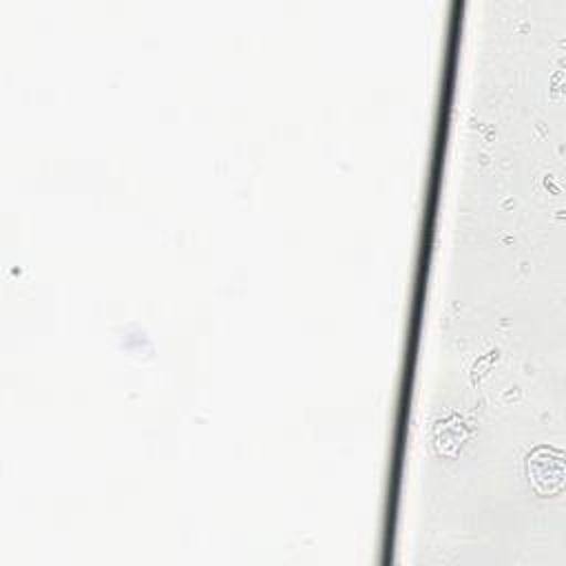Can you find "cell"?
<instances>
[{"label": "cell", "instance_id": "6da1fadb", "mask_svg": "<svg viewBox=\"0 0 566 566\" xmlns=\"http://www.w3.org/2000/svg\"><path fill=\"white\" fill-rule=\"evenodd\" d=\"M526 475L535 493L555 495L564 489V455L553 447H535L526 458Z\"/></svg>", "mask_w": 566, "mask_h": 566}]
</instances>
